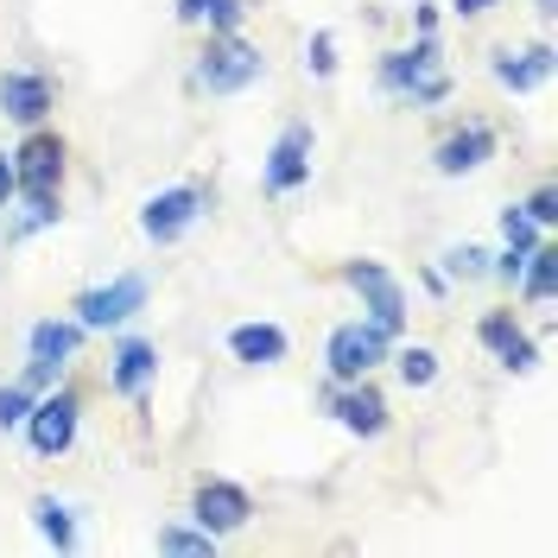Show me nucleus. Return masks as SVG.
<instances>
[{
    "label": "nucleus",
    "mask_w": 558,
    "mask_h": 558,
    "mask_svg": "<svg viewBox=\"0 0 558 558\" xmlns=\"http://www.w3.org/2000/svg\"><path fill=\"white\" fill-rule=\"evenodd\" d=\"M381 83L387 89H407L413 102H438L445 96V76H438V45L425 38L418 51H393L381 64Z\"/></svg>",
    "instance_id": "1"
},
{
    "label": "nucleus",
    "mask_w": 558,
    "mask_h": 558,
    "mask_svg": "<svg viewBox=\"0 0 558 558\" xmlns=\"http://www.w3.org/2000/svg\"><path fill=\"white\" fill-rule=\"evenodd\" d=\"M343 279L368 299V324H375V330H400V324H407V299H400V286H393L375 260H349Z\"/></svg>",
    "instance_id": "2"
},
{
    "label": "nucleus",
    "mask_w": 558,
    "mask_h": 558,
    "mask_svg": "<svg viewBox=\"0 0 558 558\" xmlns=\"http://www.w3.org/2000/svg\"><path fill=\"white\" fill-rule=\"evenodd\" d=\"M140 305H146V279H140V274H121L114 286H96V292H83V299H76V312H83L89 330H108V324H121V317L140 312Z\"/></svg>",
    "instance_id": "3"
},
{
    "label": "nucleus",
    "mask_w": 558,
    "mask_h": 558,
    "mask_svg": "<svg viewBox=\"0 0 558 558\" xmlns=\"http://www.w3.org/2000/svg\"><path fill=\"white\" fill-rule=\"evenodd\" d=\"M13 178H20L26 197H51L58 178H64V146H58L51 134H33L26 146H20V159H13Z\"/></svg>",
    "instance_id": "4"
},
{
    "label": "nucleus",
    "mask_w": 558,
    "mask_h": 558,
    "mask_svg": "<svg viewBox=\"0 0 558 558\" xmlns=\"http://www.w3.org/2000/svg\"><path fill=\"white\" fill-rule=\"evenodd\" d=\"M387 349V330H375V324H343L337 337H330V368L343 375V381H362L375 362H381Z\"/></svg>",
    "instance_id": "5"
},
{
    "label": "nucleus",
    "mask_w": 558,
    "mask_h": 558,
    "mask_svg": "<svg viewBox=\"0 0 558 558\" xmlns=\"http://www.w3.org/2000/svg\"><path fill=\"white\" fill-rule=\"evenodd\" d=\"M260 76V51H247V45H209V58L197 64V83L204 89H216V96H229V89H247Z\"/></svg>",
    "instance_id": "6"
},
{
    "label": "nucleus",
    "mask_w": 558,
    "mask_h": 558,
    "mask_svg": "<svg viewBox=\"0 0 558 558\" xmlns=\"http://www.w3.org/2000/svg\"><path fill=\"white\" fill-rule=\"evenodd\" d=\"M197 209H204V191L178 184V191H166V197H153V204H146L140 229H146L153 242H178V235H184V229L197 222Z\"/></svg>",
    "instance_id": "7"
},
{
    "label": "nucleus",
    "mask_w": 558,
    "mask_h": 558,
    "mask_svg": "<svg viewBox=\"0 0 558 558\" xmlns=\"http://www.w3.org/2000/svg\"><path fill=\"white\" fill-rule=\"evenodd\" d=\"M33 451L38 457H58L70 451V438H76V393H51L45 407H33Z\"/></svg>",
    "instance_id": "8"
},
{
    "label": "nucleus",
    "mask_w": 558,
    "mask_h": 558,
    "mask_svg": "<svg viewBox=\"0 0 558 558\" xmlns=\"http://www.w3.org/2000/svg\"><path fill=\"white\" fill-rule=\"evenodd\" d=\"M305 172H312V128H286L267 153V191H299Z\"/></svg>",
    "instance_id": "9"
},
{
    "label": "nucleus",
    "mask_w": 558,
    "mask_h": 558,
    "mask_svg": "<svg viewBox=\"0 0 558 558\" xmlns=\"http://www.w3.org/2000/svg\"><path fill=\"white\" fill-rule=\"evenodd\" d=\"M247 521V495L235 483H204L197 488V526L204 533H235Z\"/></svg>",
    "instance_id": "10"
},
{
    "label": "nucleus",
    "mask_w": 558,
    "mask_h": 558,
    "mask_svg": "<svg viewBox=\"0 0 558 558\" xmlns=\"http://www.w3.org/2000/svg\"><path fill=\"white\" fill-rule=\"evenodd\" d=\"M0 108H7L13 121H38V114L51 108V83L33 76V70H7V76H0Z\"/></svg>",
    "instance_id": "11"
},
{
    "label": "nucleus",
    "mask_w": 558,
    "mask_h": 558,
    "mask_svg": "<svg viewBox=\"0 0 558 558\" xmlns=\"http://www.w3.org/2000/svg\"><path fill=\"white\" fill-rule=\"evenodd\" d=\"M488 153H495V134H488V128H463V134H451L445 146H438V172H445V178L476 172Z\"/></svg>",
    "instance_id": "12"
},
{
    "label": "nucleus",
    "mask_w": 558,
    "mask_h": 558,
    "mask_svg": "<svg viewBox=\"0 0 558 558\" xmlns=\"http://www.w3.org/2000/svg\"><path fill=\"white\" fill-rule=\"evenodd\" d=\"M483 343L495 349V355H501L508 368H533V337H526L514 317H501V312L483 317Z\"/></svg>",
    "instance_id": "13"
},
{
    "label": "nucleus",
    "mask_w": 558,
    "mask_h": 558,
    "mask_svg": "<svg viewBox=\"0 0 558 558\" xmlns=\"http://www.w3.org/2000/svg\"><path fill=\"white\" fill-rule=\"evenodd\" d=\"M546 70H553V51H546V45H539V51H501V58H495V76H501L508 89H533Z\"/></svg>",
    "instance_id": "14"
},
{
    "label": "nucleus",
    "mask_w": 558,
    "mask_h": 558,
    "mask_svg": "<svg viewBox=\"0 0 558 558\" xmlns=\"http://www.w3.org/2000/svg\"><path fill=\"white\" fill-rule=\"evenodd\" d=\"M229 349H235L242 362H254V368H260V362H279V355H286V337H279L274 324H242V330L229 337Z\"/></svg>",
    "instance_id": "15"
},
{
    "label": "nucleus",
    "mask_w": 558,
    "mask_h": 558,
    "mask_svg": "<svg viewBox=\"0 0 558 558\" xmlns=\"http://www.w3.org/2000/svg\"><path fill=\"white\" fill-rule=\"evenodd\" d=\"M337 418H343L349 432L375 438V432L387 425V407H381V393H368V387H362V393H343V400H337Z\"/></svg>",
    "instance_id": "16"
},
{
    "label": "nucleus",
    "mask_w": 558,
    "mask_h": 558,
    "mask_svg": "<svg viewBox=\"0 0 558 558\" xmlns=\"http://www.w3.org/2000/svg\"><path fill=\"white\" fill-rule=\"evenodd\" d=\"M146 381H153V343H121L114 349V387L140 393Z\"/></svg>",
    "instance_id": "17"
},
{
    "label": "nucleus",
    "mask_w": 558,
    "mask_h": 558,
    "mask_svg": "<svg viewBox=\"0 0 558 558\" xmlns=\"http://www.w3.org/2000/svg\"><path fill=\"white\" fill-rule=\"evenodd\" d=\"M70 349H76V324H38L33 330L38 362H70Z\"/></svg>",
    "instance_id": "18"
},
{
    "label": "nucleus",
    "mask_w": 558,
    "mask_h": 558,
    "mask_svg": "<svg viewBox=\"0 0 558 558\" xmlns=\"http://www.w3.org/2000/svg\"><path fill=\"white\" fill-rule=\"evenodd\" d=\"M178 13H184V20H209V26H222V33L242 26V0H184Z\"/></svg>",
    "instance_id": "19"
},
{
    "label": "nucleus",
    "mask_w": 558,
    "mask_h": 558,
    "mask_svg": "<svg viewBox=\"0 0 558 558\" xmlns=\"http://www.w3.org/2000/svg\"><path fill=\"white\" fill-rule=\"evenodd\" d=\"M553 274H558V254H553V247H539V254H526V292H533L539 305L553 299Z\"/></svg>",
    "instance_id": "20"
},
{
    "label": "nucleus",
    "mask_w": 558,
    "mask_h": 558,
    "mask_svg": "<svg viewBox=\"0 0 558 558\" xmlns=\"http://www.w3.org/2000/svg\"><path fill=\"white\" fill-rule=\"evenodd\" d=\"M400 381L407 387H432L438 381V355H432V349H400Z\"/></svg>",
    "instance_id": "21"
},
{
    "label": "nucleus",
    "mask_w": 558,
    "mask_h": 558,
    "mask_svg": "<svg viewBox=\"0 0 558 558\" xmlns=\"http://www.w3.org/2000/svg\"><path fill=\"white\" fill-rule=\"evenodd\" d=\"M33 514H38V526H45V539H51V546H70V539H76V526H70V514L58 508V501H51V495L38 501Z\"/></svg>",
    "instance_id": "22"
},
{
    "label": "nucleus",
    "mask_w": 558,
    "mask_h": 558,
    "mask_svg": "<svg viewBox=\"0 0 558 558\" xmlns=\"http://www.w3.org/2000/svg\"><path fill=\"white\" fill-rule=\"evenodd\" d=\"M159 553L209 558V533H191V526H166V533H159Z\"/></svg>",
    "instance_id": "23"
},
{
    "label": "nucleus",
    "mask_w": 558,
    "mask_h": 558,
    "mask_svg": "<svg viewBox=\"0 0 558 558\" xmlns=\"http://www.w3.org/2000/svg\"><path fill=\"white\" fill-rule=\"evenodd\" d=\"M501 229H508V247H514V254H526V242H533V216L508 209V216H501Z\"/></svg>",
    "instance_id": "24"
},
{
    "label": "nucleus",
    "mask_w": 558,
    "mask_h": 558,
    "mask_svg": "<svg viewBox=\"0 0 558 558\" xmlns=\"http://www.w3.org/2000/svg\"><path fill=\"white\" fill-rule=\"evenodd\" d=\"M26 413H33L26 407V387H0V425H20Z\"/></svg>",
    "instance_id": "25"
},
{
    "label": "nucleus",
    "mask_w": 558,
    "mask_h": 558,
    "mask_svg": "<svg viewBox=\"0 0 558 558\" xmlns=\"http://www.w3.org/2000/svg\"><path fill=\"white\" fill-rule=\"evenodd\" d=\"M451 274H483V247H451Z\"/></svg>",
    "instance_id": "26"
},
{
    "label": "nucleus",
    "mask_w": 558,
    "mask_h": 558,
    "mask_svg": "<svg viewBox=\"0 0 558 558\" xmlns=\"http://www.w3.org/2000/svg\"><path fill=\"white\" fill-rule=\"evenodd\" d=\"M305 64H312L317 76H330V33H317V38H312V51H305Z\"/></svg>",
    "instance_id": "27"
},
{
    "label": "nucleus",
    "mask_w": 558,
    "mask_h": 558,
    "mask_svg": "<svg viewBox=\"0 0 558 558\" xmlns=\"http://www.w3.org/2000/svg\"><path fill=\"white\" fill-rule=\"evenodd\" d=\"M526 216H533V222H553V216H558V209H553V191H539V197L526 204Z\"/></svg>",
    "instance_id": "28"
},
{
    "label": "nucleus",
    "mask_w": 558,
    "mask_h": 558,
    "mask_svg": "<svg viewBox=\"0 0 558 558\" xmlns=\"http://www.w3.org/2000/svg\"><path fill=\"white\" fill-rule=\"evenodd\" d=\"M13 191H20V178H13V159H7V153H0V204H7V197H13Z\"/></svg>",
    "instance_id": "29"
},
{
    "label": "nucleus",
    "mask_w": 558,
    "mask_h": 558,
    "mask_svg": "<svg viewBox=\"0 0 558 558\" xmlns=\"http://www.w3.org/2000/svg\"><path fill=\"white\" fill-rule=\"evenodd\" d=\"M457 7H463V13H476V7H488V0H457Z\"/></svg>",
    "instance_id": "30"
},
{
    "label": "nucleus",
    "mask_w": 558,
    "mask_h": 558,
    "mask_svg": "<svg viewBox=\"0 0 558 558\" xmlns=\"http://www.w3.org/2000/svg\"><path fill=\"white\" fill-rule=\"evenodd\" d=\"M539 7H558V0H539Z\"/></svg>",
    "instance_id": "31"
}]
</instances>
